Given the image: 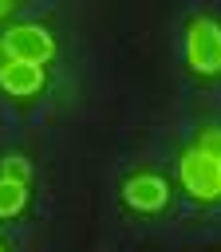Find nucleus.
Returning <instances> with one entry per match:
<instances>
[{
    "instance_id": "obj_1",
    "label": "nucleus",
    "mask_w": 221,
    "mask_h": 252,
    "mask_svg": "<svg viewBox=\"0 0 221 252\" xmlns=\"http://www.w3.org/2000/svg\"><path fill=\"white\" fill-rule=\"evenodd\" d=\"M185 47H189V63L205 75L221 71V24L213 20H193L189 24V35H185Z\"/></svg>"
},
{
    "instance_id": "obj_2",
    "label": "nucleus",
    "mask_w": 221,
    "mask_h": 252,
    "mask_svg": "<svg viewBox=\"0 0 221 252\" xmlns=\"http://www.w3.org/2000/svg\"><path fill=\"white\" fill-rule=\"evenodd\" d=\"M4 43H8V51H12L16 63H36V67H39L43 59L55 55V43H51L47 28H39V24H16V28L4 35Z\"/></svg>"
},
{
    "instance_id": "obj_3",
    "label": "nucleus",
    "mask_w": 221,
    "mask_h": 252,
    "mask_svg": "<svg viewBox=\"0 0 221 252\" xmlns=\"http://www.w3.org/2000/svg\"><path fill=\"white\" fill-rule=\"evenodd\" d=\"M182 181L197 201H209V197L221 193V161L205 158L201 150H189L182 158Z\"/></svg>"
},
{
    "instance_id": "obj_4",
    "label": "nucleus",
    "mask_w": 221,
    "mask_h": 252,
    "mask_svg": "<svg viewBox=\"0 0 221 252\" xmlns=\"http://www.w3.org/2000/svg\"><path fill=\"white\" fill-rule=\"evenodd\" d=\"M126 201L142 213H154V209L166 205V181L162 177H134L126 185Z\"/></svg>"
},
{
    "instance_id": "obj_5",
    "label": "nucleus",
    "mask_w": 221,
    "mask_h": 252,
    "mask_svg": "<svg viewBox=\"0 0 221 252\" xmlns=\"http://www.w3.org/2000/svg\"><path fill=\"white\" fill-rule=\"evenodd\" d=\"M0 83H4V91H12V94H36L39 83H43V71H39L36 63H8V67L0 71Z\"/></svg>"
},
{
    "instance_id": "obj_6",
    "label": "nucleus",
    "mask_w": 221,
    "mask_h": 252,
    "mask_svg": "<svg viewBox=\"0 0 221 252\" xmlns=\"http://www.w3.org/2000/svg\"><path fill=\"white\" fill-rule=\"evenodd\" d=\"M24 201H28V185L0 177V217H16L24 209Z\"/></svg>"
},
{
    "instance_id": "obj_7",
    "label": "nucleus",
    "mask_w": 221,
    "mask_h": 252,
    "mask_svg": "<svg viewBox=\"0 0 221 252\" xmlns=\"http://www.w3.org/2000/svg\"><path fill=\"white\" fill-rule=\"evenodd\" d=\"M4 177H8V181H20V185H28L32 169H28V161H24V158H4Z\"/></svg>"
},
{
    "instance_id": "obj_8",
    "label": "nucleus",
    "mask_w": 221,
    "mask_h": 252,
    "mask_svg": "<svg viewBox=\"0 0 221 252\" xmlns=\"http://www.w3.org/2000/svg\"><path fill=\"white\" fill-rule=\"evenodd\" d=\"M197 150H201L205 158L221 161V130H205V134H201V142H197Z\"/></svg>"
},
{
    "instance_id": "obj_9",
    "label": "nucleus",
    "mask_w": 221,
    "mask_h": 252,
    "mask_svg": "<svg viewBox=\"0 0 221 252\" xmlns=\"http://www.w3.org/2000/svg\"><path fill=\"white\" fill-rule=\"evenodd\" d=\"M8 63H16V59H12V51H8V43H4V39H0V71H4V67H8Z\"/></svg>"
},
{
    "instance_id": "obj_10",
    "label": "nucleus",
    "mask_w": 221,
    "mask_h": 252,
    "mask_svg": "<svg viewBox=\"0 0 221 252\" xmlns=\"http://www.w3.org/2000/svg\"><path fill=\"white\" fill-rule=\"evenodd\" d=\"M8 8H12V0H0V16H4V12H8Z\"/></svg>"
},
{
    "instance_id": "obj_11",
    "label": "nucleus",
    "mask_w": 221,
    "mask_h": 252,
    "mask_svg": "<svg viewBox=\"0 0 221 252\" xmlns=\"http://www.w3.org/2000/svg\"><path fill=\"white\" fill-rule=\"evenodd\" d=\"M0 252H4V248H0Z\"/></svg>"
}]
</instances>
